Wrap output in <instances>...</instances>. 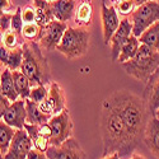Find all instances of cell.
<instances>
[{
    "mask_svg": "<svg viewBox=\"0 0 159 159\" xmlns=\"http://www.w3.org/2000/svg\"><path fill=\"white\" fill-rule=\"evenodd\" d=\"M99 129L103 144V157L116 153L120 158H125L138 147L136 141L131 136L120 116L106 101L102 102Z\"/></svg>",
    "mask_w": 159,
    "mask_h": 159,
    "instance_id": "obj_1",
    "label": "cell"
},
{
    "mask_svg": "<svg viewBox=\"0 0 159 159\" xmlns=\"http://www.w3.org/2000/svg\"><path fill=\"white\" fill-rule=\"evenodd\" d=\"M120 116L136 144L143 140L148 124L147 102L129 90H117L104 99Z\"/></svg>",
    "mask_w": 159,
    "mask_h": 159,
    "instance_id": "obj_2",
    "label": "cell"
},
{
    "mask_svg": "<svg viewBox=\"0 0 159 159\" xmlns=\"http://www.w3.org/2000/svg\"><path fill=\"white\" fill-rule=\"evenodd\" d=\"M23 60L20 71L27 75L32 87L45 85L50 82V66L36 41H25L22 45Z\"/></svg>",
    "mask_w": 159,
    "mask_h": 159,
    "instance_id": "obj_3",
    "label": "cell"
},
{
    "mask_svg": "<svg viewBox=\"0 0 159 159\" xmlns=\"http://www.w3.org/2000/svg\"><path fill=\"white\" fill-rule=\"evenodd\" d=\"M122 68L126 74L143 83H148L152 75L159 70V52L148 45L140 43L136 55L122 62Z\"/></svg>",
    "mask_w": 159,
    "mask_h": 159,
    "instance_id": "obj_4",
    "label": "cell"
},
{
    "mask_svg": "<svg viewBox=\"0 0 159 159\" xmlns=\"http://www.w3.org/2000/svg\"><path fill=\"white\" fill-rule=\"evenodd\" d=\"M90 34L84 28L68 27L56 50L68 59H78L87 54Z\"/></svg>",
    "mask_w": 159,
    "mask_h": 159,
    "instance_id": "obj_5",
    "label": "cell"
},
{
    "mask_svg": "<svg viewBox=\"0 0 159 159\" xmlns=\"http://www.w3.org/2000/svg\"><path fill=\"white\" fill-rule=\"evenodd\" d=\"M130 20L132 24V34L139 37L145 30L159 20V2L150 0L136 7L131 13Z\"/></svg>",
    "mask_w": 159,
    "mask_h": 159,
    "instance_id": "obj_6",
    "label": "cell"
},
{
    "mask_svg": "<svg viewBox=\"0 0 159 159\" xmlns=\"http://www.w3.org/2000/svg\"><path fill=\"white\" fill-rule=\"evenodd\" d=\"M52 135L50 138V145L59 147L73 135V121L68 108H64L57 115L51 116L48 121Z\"/></svg>",
    "mask_w": 159,
    "mask_h": 159,
    "instance_id": "obj_7",
    "label": "cell"
},
{
    "mask_svg": "<svg viewBox=\"0 0 159 159\" xmlns=\"http://www.w3.org/2000/svg\"><path fill=\"white\" fill-rule=\"evenodd\" d=\"M46 155L47 159H87V154L80 144L73 138H69L59 147L50 145Z\"/></svg>",
    "mask_w": 159,
    "mask_h": 159,
    "instance_id": "obj_8",
    "label": "cell"
},
{
    "mask_svg": "<svg viewBox=\"0 0 159 159\" xmlns=\"http://www.w3.org/2000/svg\"><path fill=\"white\" fill-rule=\"evenodd\" d=\"M66 28H68V25L65 22H60L57 19L51 20L42 27V32L38 39L39 45L46 50H56Z\"/></svg>",
    "mask_w": 159,
    "mask_h": 159,
    "instance_id": "obj_9",
    "label": "cell"
},
{
    "mask_svg": "<svg viewBox=\"0 0 159 159\" xmlns=\"http://www.w3.org/2000/svg\"><path fill=\"white\" fill-rule=\"evenodd\" d=\"M38 106L41 111L48 116H54L61 112L65 108V94L61 87L57 83L52 82L48 87L47 97L41 103H38Z\"/></svg>",
    "mask_w": 159,
    "mask_h": 159,
    "instance_id": "obj_10",
    "label": "cell"
},
{
    "mask_svg": "<svg viewBox=\"0 0 159 159\" xmlns=\"http://www.w3.org/2000/svg\"><path fill=\"white\" fill-rule=\"evenodd\" d=\"M32 148L33 144L28 132L24 129H19L16 131V135L9 145L7 154L4 155V159H27V155Z\"/></svg>",
    "mask_w": 159,
    "mask_h": 159,
    "instance_id": "obj_11",
    "label": "cell"
},
{
    "mask_svg": "<svg viewBox=\"0 0 159 159\" xmlns=\"http://www.w3.org/2000/svg\"><path fill=\"white\" fill-rule=\"evenodd\" d=\"M101 17H102V33H103V42L108 46L110 39L118 28L121 20L118 18V13L113 5H107L106 2L101 4Z\"/></svg>",
    "mask_w": 159,
    "mask_h": 159,
    "instance_id": "obj_12",
    "label": "cell"
},
{
    "mask_svg": "<svg viewBox=\"0 0 159 159\" xmlns=\"http://www.w3.org/2000/svg\"><path fill=\"white\" fill-rule=\"evenodd\" d=\"M3 121L7 122L9 126L17 130L23 129L27 122V108H25V99L18 98L14 102H10L9 107L7 108Z\"/></svg>",
    "mask_w": 159,
    "mask_h": 159,
    "instance_id": "obj_13",
    "label": "cell"
},
{
    "mask_svg": "<svg viewBox=\"0 0 159 159\" xmlns=\"http://www.w3.org/2000/svg\"><path fill=\"white\" fill-rule=\"evenodd\" d=\"M132 34V24L131 20L125 18L121 20L118 28L116 30V32L113 33V36L110 39V45H111V57L113 61H117V57L120 55V51L122 48V46L125 45V42L130 38V36Z\"/></svg>",
    "mask_w": 159,
    "mask_h": 159,
    "instance_id": "obj_14",
    "label": "cell"
},
{
    "mask_svg": "<svg viewBox=\"0 0 159 159\" xmlns=\"http://www.w3.org/2000/svg\"><path fill=\"white\" fill-rule=\"evenodd\" d=\"M143 140L152 154L159 159V120L155 116L148 120Z\"/></svg>",
    "mask_w": 159,
    "mask_h": 159,
    "instance_id": "obj_15",
    "label": "cell"
},
{
    "mask_svg": "<svg viewBox=\"0 0 159 159\" xmlns=\"http://www.w3.org/2000/svg\"><path fill=\"white\" fill-rule=\"evenodd\" d=\"M145 102L148 111L154 116L155 111L159 108V70L148 80V87L145 89Z\"/></svg>",
    "mask_w": 159,
    "mask_h": 159,
    "instance_id": "obj_16",
    "label": "cell"
},
{
    "mask_svg": "<svg viewBox=\"0 0 159 159\" xmlns=\"http://www.w3.org/2000/svg\"><path fill=\"white\" fill-rule=\"evenodd\" d=\"M76 8L75 0H55L51 3V9L54 18L60 22H68L73 18Z\"/></svg>",
    "mask_w": 159,
    "mask_h": 159,
    "instance_id": "obj_17",
    "label": "cell"
},
{
    "mask_svg": "<svg viewBox=\"0 0 159 159\" xmlns=\"http://www.w3.org/2000/svg\"><path fill=\"white\" fill-rule=\"evenodd\" d=\"M25 108H27V124L39 125V124H45L50 121L51 116L43 113L41 108H39L38 103L33 102L30 98L25 99Z\"/></svg>",
    "mask_w": 159,
    "mask_h": 159,
    "instance_id": "obj_18",
    "label": "cell"
},
{
    "mask_svg": "<svg viewBox=\"0 0 159 159\" xmlns=\"http://www.w3.org/2000/svg\"><path fill=\"white\" fill-rule=\"evenodd\" d=\"M0 89H2L3 94L10 101V102H14L19 98L18 93H17V89L14 85V80H13V74L10 69H5L0 76Z\"/></svg>",
    "mask_w": 159,
    "mask_h": 159,
    "instance_id": "obj_19",
    "label": "cell"
},
{
    "mask_svg": "<svg viewBox=\"0 0 159 159\" xmlns=\"http://www.w3.org/2000/svg\"><path fill=\"white\" fill-rule=\"evenodd\" d=\"M92 17H93V7L90 0H83L75 9V23L79 27H87L92 23Z\"/></svg>",
    "mask_w": 159,
    "mask_h": 159,
    "instance_id": "obj_20",
    "label": "cell"
},
{
    "mask_svg": "<svg viewBox=\"0 0 159 159\" xmlns=\"http://www.w3.org/2000/svg\"><path fill=\"white\" fill-rule=\"evenodd\" d=\"M11 74H13V80H14V85H16V89H17V93H18L19 98L27 99L30 97L31 89H32L31 80L27 78V75L20 71V69L13 70Z\"/></svg>",
    "mask_w": 159,
    "mask_h": 159,
    "instance_id": "obj_21",
    "label": "cell"
},
{
    "mask_svg": "<svg viewBox=\"0 0 159 159\" xmlns=\"http://www.w3.org/2000/svg\"><path fill=\"white\" fill-rule=\"evenodd\" d=\"M23 129L28 132V135H30V138L32 140V144H33V148L37 149V150H39V152L46 153L47 149L50 148V139L42 136L41 134H38L37 125L25 122V125H24Z\"/></svg>",
    "mask_w": 159,
    "mask_h": 159,
    "instance_id": "obj_22",
    "label": "cell"
},
{
    "mask_svg": "<svg viewBox=\"0 0 159 159\" xmlns=\"http://www.w3.org/2000/svg\"><path fill=\"white\" fill-rule=\"evenodd\" d=\"M138 38L140 43L148 45L149 47L159 52V20L145 30Z\"/></svg>",
    "mask_w": 159,
    "mask_h": 159,
    "instance_id": "obj_23",
    "label": "cell"
},
{
    "mask_svg": "<svg viewBox=\"0 0 159 159\" xmlns=\"http://www.w3.org/2000/svg\"><path fill=\"white\" fill-rule=\"evenodd\" d=\"M34 5L37 10V23L39 25L43 27V25L55 19L50 2H47V0H34Z\"/></svg>",
    "mask_w": 159,
    "mask_h": 159,
    "instance_id": "obj_24",
    "label": "cell"
},
{
    "mask_svg": "<svg viewBox=\"0 0 159 159\" xmlns=\"http://www.w3.org/2000/svg\"><path fill=\"white\" fill-rule=\"evenodd\" d=\"M139 46H140L139 38L135 37L134 34H131L130 38L127 39V41L125 42V45L122 46V48L120 51V55H118V57H117V61L122 64V62L132 59L136 55V52L139 50Z\"/></svg>",
    "mask_w": 159,
    "mask_h": 159,
    "instance_id": "obj_25",
    "label": "cell"
},
{
    "mask_svg": "<svg viewBox=\"0 0 159 159\" xmlns=\"http://www.w3.org/2000/svg\"><path fill=\"white\" fill-rule=\"evenodd\" d=\"M16 131H17V129L9 126L7 122L0 120V149H2L4 155L7 154V152L9 149V145L16 135Z\"/></svg>",
    "mask_w": 159,
    "mask_h": 159,
    "instance_id": "obj_26",
    "label": "cell"
},
{
    "mask_svg": "<svg viewBox=\"0 0 159 159\" xmlns=\"http://www.w3.org/2000/svg\"><path fill=\"white\" fill-rule=\"evenodd\" d=\"M24 38L22 37V34L17 33L16 31H13L11 28H9L8 31L3 32V46H5L9 50L20 47L24 43Z\"/></svg>",
    "mask_w": 159,
    "mask_h": 159,
    "instance_id": "obj_27",
    "label": "cell"
},
{
    "mask_svg": "<svg viewBox=\"0 0 159 159\" xmlns=\"http://www.w3.org/2000/svg\"><path fill=\"white\" fill-rule=\"evenodd\" d=\"M42 32V25H39L37 22L36 23H24L22 28V37L24 41H36L39 39Z\"/></svg>",
    "mask_w": 159,
    "mask_h": 159,
    "instance_id": "obj_28",
    "label": "cell"
},
{
    "mask_svg": "<svg viewBox=\"0 0 159 159\" xmlns=\"http://www.w3.org/2000/svg\"><path fill=\"white\" fill-rule=\"evenodd\" d=\"M22 60H23V48L17 47V48H13L9 51V56H8V61L5 64V66L8 69L13 70H18L20 69V65H22Z\"/></svg>",
    "mask_w": 159,
    "mask_h": 159,
    "instance_id": "obj_29",
    "label": "cell"
},
{
    "mask_svg": "<svg viewBox=\"0 0 159 159\" xmlns=\"http://www.w3.org/2000/svg\"><path fill=\"white\" fill-rule=\"evenodd\" d=\"M47 93H48V89L45 85H34L31 89V93H30L28 98L36 103H41L47 97Z\"/></svg>",
    "mask_w": 159,
    "mask_h": 159,
    "instance_id": "obj_30",
    "label": "cell"
},
{
    "mask_svg": "<svg viewBox=\"0 0 159 159\" xmlns=\"http://www.w3.org/2000/svg\"><path fill=\"white\" fill-rule=\"evenodd\" d=\"M135 2L134 0H121V2H118L116 4V10L118 14H121V16H129L131 14L132 11L135 10Z\"/></svg>",
    "mask_w": 159,
    "mask_h": 159,
    "instance_id": "obj_31",
    "label": "cell"
},
{
    "mask_svg": "<svg viewBox=\"0 0 159 159\" xmlns=\"http://www.w3.org/2000/svg\"><path fill=\"white\" fill-rule=\"evenodd\" d=\"M22 19L23 23H36L37 22V10L32 5H25L22 8Z\"/></svg>",
    "mask_w": 159,
    "mask_h": 159,
    "instance_id": "obj_32",
    "label": "cell"
},
{
    "mask_svg": "<svg viewBox=\"0 0 159 159\" xmlns=\"http://www.w3.org/2000/svg\"><path fill=\"white\" fill-rule=\"evenodd\" d=\"M23 19H22V8H17L16 13L11 16V23L10 28L13 31H16L17 33L22 34V28H23Z\"/></svg>",
    "mask_w": 159,
    "mask_h": 159,
    "instance_id": "obj_33",
    "label": "cell"
},
{
    "mask_svg": "<svg viewBox=\"0 0 159 159\" xmlns=\"http://www.w3.org/2000/svg\"><path fill=\"white\" fill-rule=\"evenodd\" d=\"M9 104H10V101L3 94L2 89H0V120H3V116L7 111V108L9 107Z\"/></svg>",
    "mask_w": 159,
    "mask_h": 159,
    "instance_id": "obj_34",
    "label": "cell"
},
{
    "mask_svg": "<svg viewBox=\"0 0 159 159\" xmlns=\"http://www.w3.org/2000/svg\"><path fill=\"white\" fill-rule=\"evenodd\" d=\"M27 159H47V155L43 152H39V150L32 148L27 155Z\"/></svg>",
    "mask_w": 159,
    "mask_h": 159,
    "instance_id": "obj_35",
    "label": "cell"
},
{
    "mask_svg": "<svg viewBox=\"0 0 159 159\" xmlns=\"http://www.w3.org/2000/svg\"><path fill=\"white\" fill-rule=\"evenodd\" d=\"M9 48H7L5 46H2L0 45V61H2L4 65L7 64L8 61V56H9Z\"/></svg>",
    "mask_w": 159,
    "mask_h": 159,
    "instance_id": "obj_36",
    "label": "cell"
},
{
    "mask_svg": "<svg viewBox=\"0 0 159 159\" xmlns=\"http://www.w3.org/2000/svg\"><path fill=\"white\" fill-rule=\"evenodd\" d=\"M9 5H10L9 0H0V14L8 13V8H9Z\"/></svg>",
    "mask_w": 159,
    "mask_h": 159,
    "instance_id": "obj_37",
    "label": "cell"
},
{
    "mask_svg": "<svg viewBox=\"0 0 159 159\" xmlns=\"http://www.w3.org/2000/svg\"><path fill=\"white\" fill-rule=\"evenodd\" d=\"M102 159H121V158L118 157V154L113 153V154H110V155H106V157H103Z\"/></svg>",
    "mask_w": 159,
    "mask_h": 159,
    "instance_id": "obj_38",
    "label": "cell"
},
{
    "mask_svg": "<svg viewBox=\"0 0 159 159\" xmlns=\"http://www.w3.org/2000/svg\"><path fill=\"white\" fill-rule=\"evenodd\" d=\"M134 2H135L136 7H139V5H141V4H144V3H147V2H150V0H134Z\"/></svg>",
    "mask_w": 159,
    "mask_h": 159,
    "instance_id": "obj_39",
    "label": "cell"
},
{
    "mask_svg": "<svg viewBox=\"0 0 159 159\" xmlns=\"http://www.w3.org/2000/svg\"><path fill=\"white\" fill-rule=\"evenodd\" d=\"M5 69H7V66H5L2 61H0V76H2V74H3V71H4Z\"/></svg>",
    "mask_w": 159,
    "mask_h": 159,
    "instance_id": "obj_40",
    "label": "cell"
},
{
    "mask_svg": "<svg viewBox=\"0 0 159 159\" xmlns=\"http://www.w3.org/2000/svg\"><path fill=\"white\" fill-rule=\"evenodd\" d=\"M130 159H144V157H141V155H139V154H134Z\"/></svg>",
    "mask_w": 159,
    "mask_h": 159,
    "instance_id": "obj_41",
    "label": "cell"
},
{
    "mask_svg": "<svg viewBox=\"0 0 159 159\" xmlns=\"http://www.w3.org/2000/svg\"><path fill=\"white\" fill-rule=\"evenodd\" d=\"M154 116H155V117L158 118V120H159V108H158V110L155 111V113H154Z\"/></svg>",
    "mask_w": 159,
    "mask_h": 159,
    "instance_id": "obj_42",
    "label": "cell"
},
{
    "mask_svg": "<svg viewBox=\"0 0 159 159\" xmlns=\"http://www.w3.org/2000/svg\"><path fill=\"white\" fill-rule=\"evenodd\" d=\"M2 42H3V32L0 31V45H2Z\"/></svg>",
    "mask_w": 159,
    "mask_h": 159,
    "instance_id": "obj_43",
    "label": "cell"
},
{
    "mask_svg": "<svg viewBox=\"0 0 159 159\" xmlns=\"http://www.w3.org/2000/svg\"><path fill=\"white\" fill-rule=\"evenodd\" d=\"M0 159H4V154H3L2 149H0Z\"/></svg>",
    "mask_w": 159,
    "mask_h": 159,
    "instance_id": "obj_44",
    "label": "cell"
},
{
    "mask_svg": "<svg viewBox=\"0 0 159 159\" xmlns=\"http://www.w3.org/2000/svg\"><path fill=\"white\" fill-rule=\"evenodd\" d=\"M112 2H115V3H118V2H121V0H112Z\"/></svg>",
    "mask_w": 159,
    "mask_h": 159,
    "instance_id": "obj_45",
    "label": "cell"
},
{
    "mask_svg": "<svg viewBox=\"0 0 159 159\" xmlns=\"http://www.w3.org/2000/svg\"><path fill=\"white\" fill-rule=\"evenodd\" d=\"M47 2H50V3H52V2H55V0H47Z\"/></svg>",
    "mask_w": 159,
    "mask_h": 159,
    "instance_id": "obj_46",
    "label": "cell"
},
{
    "mask_svg": "<svg viewBox=\"0 0 159 159\" xmlns=\"http://www.w3.org/2000/svg\"><path fill=\"white\" fill-rule=\"evenodd\" d=\"M157 2H159V0H157Z\"/></svg>",
    "mask_w": 159,
    "mask_h": 159,
    "instance_id": "obj_47",
    "label": "cell"
}]
</instances>
